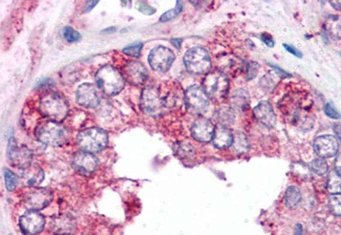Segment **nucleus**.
Listing matches in <instances>:
<instances>
[{
	"mask_svg": "<svg viewBox=\"0 0 341 235\" xmlns=\"http://www.w3.org/2000/svg\"><path fill=\"white\" fill-rule=\"evenodd\" d=\"M95 78L98 87L107 96L120 94L125 85V79L122 74L112 65H105L99 68Z\"/></svg>",
	"mask_w": 341,
	"mask_h": 235,
	"instance_id": "obj_1",
	"label": "nucleus"
},
{
	"mask_svg": "<svg viewBox=\"0 0 341 235\" xmlns=\"http://www.w3.org/2000/svg\"><path fill=\"white\" fill-rule=\"evenodd\" d=\"M36 138L50 146H60L67 140V130L60 122L48 120L40 123L35 129Z\"/></svg>",
	"mask_w": 341,
	"mask_h": 235,
	"instance_id": "obj_2",
	"label": "nucleus"
},
{
	"mask_svg": "<svg viewBox=\"0 0 341 235\" xmlns=\"http://www.w3.org/2000/svg\"><path fill=\"white\" fill-rule=\"evenodd\" d=\"M40 112L49 120L61 122L68 113V105L65 98L58 93H48L44 95L39 104Z\"/></svg>",
	"mask_w": 341,
	"mask_h": 235,
	"instance_id": "obj_3",
	"label": "nucleus"
},
{
	"mask_svg": "<svg viewBox=\"0 0 341 235\" xmlns=\"http://www.w3.org/2000/svg\"><path fill=\"white\" fill-rule=\"evenodd\" d=\"M203 87L208 97L213 101H224L229 92V80L227 76L220 70H214L207 74L203 81Z\"/></svg>",
	"mask_w": 341,
	"mask_h": 235,
	"instance_id": "obj_4",
	"label": "nucleus"
},
{
	"mask_svg": "<svg viewBox=\"0 0 341 235\" xmlns=\"http://www.w3.org/2000/svg\"><path fill=\"white\" fill-rule=\"evenodd\" d=\"M109 142L107 132L99 127H92L82 130L78 134L77 143L83 151L99 152L103 150Z\"/></svg>",
	"mask_w": 341,
	"mask_h": 235,
	"instance_id": "obj_5",
	"label": "nucleus"
},
{
	"mask_svg": "<svg viewBox=\"0 0 341 235\" xmlns=\"http://www.w3.org/2000/svg\"><path fill=\"white\" fill-rule=\"evenodd\" d=\"M141 110L148 116L157 117L164 112L168 106L167 99L162 96L156 86H148L143 89L140 101Z\"/></svg>",
	"mask_w": 341,
	"mask_h": 235,
	"instance_id": "obj_6",
	"label": "nucleus"
},
{
	"mask_svg": "<svg viewBox=\"0 0 341 235\" xmlns=\"http://www.w3.org/2000/svg\"><path fill=\"white\" fill-rule=\"evenodd\" d=\"M184 63L187 70L193 75L207 74L211 68L209 53L200 47L187 51L184 57Z\"/></svg>",
	"mask_w": 341,
	"mask_h": 235,
	"instance_id": "obj_7",
	"label": "nucleus"
},
{
	"mask_svg": "<svg viewBox=\"0 0 341 235\" xmlns=\"http://www.w3.org/2000/svg\"><path fill=\"white\" fill-rule=\"evenodd\" d=\"M6 158L10 164L18 169H26L31 166L33 160V153L30 148L22 145L19 146L14 138L10 139L7 145Z\"/></svg>",
	"mask_w": 341,
	"mask_h": 235,
	"instance_id": "obj_8",
	"label": "nucleus"
},
{
	"mask_svg": "<svg viewBox=\"0 0 341 235\" xmlns=\"http://www.w3.org/2000/svg\"><path fill=\"white\" fill-rule=\"evenodd\" d=\"M185 103L187 110L192 114H201L206 111L209 104V97L204 87L192 85L186 90Z\"/></svg>",
	"mask_w": 341,
	"mask_h": 235,
	"instance_id": "obj_9",
	"label": "nucleus"
},
{
	"mask_svg": "<svg viewBox=\"0 0 341 235\" xmlns=\"http://www.w3.org/2000/svg\"><path fill=\"white\" fill-rule=\"evenodd\" d=\"M175 59V56L172 51L165 47H158L152 50L148 56V62L150 67L159 71V73H165Z\"/></svg>",
	"mask_w": 341,
	"mask_h": 235,
	"instance_id": "obj_10",
	"label": "nucleus"
},
{
	"mask_svg": "<svg viewBox=\"0 0 341 235\" xmlns=\"http://www.w3.org/2000/svg\"><path fill=\"white\" fill-rule=\"evenodd\" d=\"M46 219L37 210H28L19 220V227L24 235H36L44 229Z\"/></svg>",
	"mask_w": 341,
	"mask_h": 235,
	"instance_id": "obj_11",
	"label": "nucleus"
},
{
	"mask_svg": "<svg viewBox=\"0 0 341 235\" xmlns=\"http://www.w3.org/2000/svg\"><path fill=\"white\" fill-rule=\"evenodd\" d=\"M53 200L52 192L47 188H35L26 192L24 203L31 210H41L48 207Z\"/></svg>",
	"mask_w": 341,
	"mask_h": 235,
	"instance_id": "obj_12",
	"label": "nucleus"
},
{
	"mask_svg": "<svg viewBox=\"0 0 341 235\" xmlns=\"http://www.w3.org/2000/svg\"><path fill=\"white\" fill-rule=\"evenodd\" d=\"M122 76L129 83L140 85L148 79V73L145 66L139 61H128L122 67Z\"/></svg>",
	"mask_w": 341,
	"mask_h": 235,
	"instance_id": "obj_13",
	"label": "nucleus"
},
{
	"mask_svg": "<svg viewBox=\"0 0 341 235\" xmlns=\"http://www.w3.org/2000/svg\"><path fill=\"white\" fill-rule=\"evenodd\" d=\"M71 165L78 174L88 176L98 168V159L91 152L78 151L71 159Z\"/></svg>",
	"mask_w": 341,
	"mask_h": 235,
	"instance_id": "obj_14",
	"label": "nucleus"
},
{
	"mask_svg": "<svg viewBox=\"0 0 341 235\" xmlns=\"http://www.w3.org/2000/svg\"><path fill=\"white\" fill-rule=\"evenodd\" d=\"M76 100L79 105L86 108H95L100 102L98 89L91 83H84L79 86L76 93Z\"/></svg>",
	"mask_w": 341,
	"mask_h": 235,
	"instance_id": "obj_15",
	"label": "nucleus"
},
{
	"mask_svg": "<svg viewBox=\"0 0 341 235\" xmlns=\"http://www.w3.org/2000/svg\"><path fill=\"white\" fill-rule=\"evenodd\" d=\"M215 128L213 123L206 118H199L196 119L191 126V134L194 140L208 143L213 139Z\"/></svg>",
	"mask_w": 341,
	"mask_h": 235,
	"instance_id": "obj_16",
	"label": "nucleus"
},
{
	"mask_svg": "<svg viewBox=\"0 0 341 235\" xmlns=\"http://www.w3.org/2000/svg\"><path fill=\"white\" fill-rule=\"evenodd\" d=\"M314 150L322 159L332 158L338 151V141L333 135H320L314 141Z\"/></svg>",
	"mask_w": 341,
	"mask_h": 235,
	"instance_id": "obj_17",
	"label": "nucleus"
},
{
	"mask_svg": "<svg viewBox=\"0 0 341 235\" xmlns=\"http://www.w3.org/2000/svg\"><path fill=\"white\" fill-rule=\"evenodd\" d=\"M253 114L255 119L266 127L273 128L276 125V116L270 102H260L253 110Z\"/></svg>",
	"mask_w": 341,
	"mask_h": 235,
	"instance_id": "obj_18",
	"label": "nucleus"
},
{
	"mask_svg": "<svg viewBox=\"0 0 341 235\" xmlns=\"http://www.w3.org/2000/svg\"><path fill=\"white\" fill-rule=\"evenodd\" d=\"M233 140H234V135H233L232 131L225 126H221V127L215 129L214 135H213V144L214 146L219 149H226L232 146Z\"/></svg>",
	"mask_w": 341,
	"mask_h": 235,
	"instance_id": "obj_19",
	"label": "nucleus"
},
{
	"mask_svg": "<svg viewBox=\"0 0 341 235\" xmlns=\"http://www.w3.org/2000/svg\"><path fill=\"white\" fill-rule=\"evenodd\" d=\"M44 178L43 170L38 166H30L26 169L22 170L21 179L26 186L35 187L42 183Z\"/></svg>",
	"mask_w": 341,
	"mask_h": 235,
	"instance_id": "obj_20",
	"label": "nucleus"
},
{
	"mask_svg": "<svg viewBox=\"0 0 341 235\" xmlns=\"http://www.w3.org/2000/svg\"><path fill=\"white\" fill-rule=\"evenodd\" d=\"M325 30L334 39H341V16H330L325 22Z\"/></svg>",
	"mask_w": 341,
	"mask_h": 235,
	"instance_id": "obj_21",
	"label": "nucleus"
},
{
	"mask_svg": "<svg viewBox=\"0 0 341 235\" xmlns=\"http://www.w3.org/2000/svg\"><path fill=\"white\" fill-rule=\"evenodd\" d=\"M249 101L250 97L244 89L235 90L231 97V104L234 108H237V110H245L249 105Z\"/></svg>",
	"mask_w": 341,
	"mask_h": 235,
	"instance_id": "obj_22",
	"label": "nucleus"
},
{
	"mask_svg": "<svg viewBox=\"0 0 341 235\" xmlns=\"http://www.w3.org/2000/svg\"><path fill=\"white\" fill-rule=\"evenodd\" d=\"M300 200H301V193L299 189L294 186L289 187L284 195L285 206L290 208V209H293V208L298 206V204L300 203Z\"/></svg>",
	"mask_w": 341,
	"mask_h": 235,
	"instance_id": "obj_23",
	"label": "nucleus"
},
{
	"mask_svg": "<svg viewBox=\"0 0 341 235\" xmlns=\"http://www.w3.org/2000/svg\"><path fill=\"white\" fill-rule=\"evenodd\" d=\"M215 118H217L218 122L222 125V126H227L231 125L233 122H234V113L231 110V108L228 107H224V108H220V110L215 114Z\"/></svg>",
	"mask_w": 341,
	"mask_h": 235,
	"instance_id": "obj_24",
	"label": "nucleus"
},
{
	"mask_svg": "<svg viewBox=\"0 0 341 235\" xmlns=\"http://www.w3.org/2000/svg\"><path fill=\"white\" fill-rule=\"evenodd\" d=\"M232 148H233V150H234L237 153L247 152L249 150V148H250L249 141H248L247 137L245 135V133L237 132L234 135V140H233Z\"/></svg>",
	"mask_w": 341,
	"mask_h": 235,
	"instance_id": "obj_25",
	"label": "nucleus"
},
{
	"mask_svg": "<svg viewBox=\"0 0 341 235\" xmlns=\"http://www.w3.org/2000/svg\"><path fill=\"white\" fill-rule=\"evenodd\" d=\"M328 191L332 194H341V176L333 171L331 173L328 178V184H327Z\"/></svg>",
	"mask_w": 341,
	"mask_h": 235,
	"instance_id": "obj_26",
	"label": "nucleus"
},
{
	"mask_svg": "<svg viewBox=\"0 0 341 235\" xmlns=\"http://www.w3.org/2000/svg\"><path fill=\"white\" fill-rule=\"evenodd\" d=\"M18 182H19V177H18L10 169L4 168V183H5V187L7 190L14 191L18 185Z\"/></svg>",
	"mask_w": 341,
	"mask_h": 235,
	"instance_id": "obj_27",
	"label": "nucleus"
},
{
	"mask_svg": "<svg viewBox=\"0 0 341 235\" xmlns=\"http://www.w3.org/2000/svg\"><path fill=\"white\" fill-rule=\"evenodd\" d=\"M311 169L316 175L324 176V175H326L328 173L329 166H328V163L324 159L318 158V159L313 160V162L311 163Z\"/></svg>",
	"mask_w": 341,
	"mask_h": 235,
	"instance_id": "obj_28",
	"label": "nucleus"
},
{
	"mask_svg": "<svg viewBox=\"0 0 341 235\" xmlns=\"http://www.w3.org/2000/svg\"><path fill=\"white\" fill-rule=\"evenodd\" d=\"M331 212L336 216H341V194H332L329 198Z\"/></svg>",
	"mask_w": 341,
	"mask_h": 235,
	"instance_id": "obj_29",
	"label": "nucleus"
},
{
	"mask_svg": "<svg viewBox=\"0 0 341 235\" xmlns=\"http://www.w3.org/2000/svg\"><path fill=\"white\" fill-rule=\"evenodd\" d=\"M176 155L181 158H190L194 155V148L190 145V144L187 143H179L175 148Z\"/></svg>",
	"mask_w": 341,
	"mask_h": 235,
	"instance_id": "obj_30",
	"label": "nucleus"
},
{
	"mask_svg": "<svg viewBox=\"0 0 341 235\" xmlns=\"http://www.w3.org/2000/svg\"><path fill=\"white\" fill-rule=\"evenodd\" d=\"M143 48V43L141 41L138 42H134L132 44L127 45L126 48L123 49V53L126 54L127 56L130 57H134V58H139L141 55V50Z\"/></svg>",
	"mask_w": 341,
	"mask_h": 235,
	"instance_id": "obj_31",
	"label": "nucleus"
},
{
	"mask_svg": "<svg viewBox=\"0 0 341 235\" xmlns=\"http://www.w3.org/2000/svg\"><path fill=\"white\" fill-rule=\"evenodd\" d=\"M182 8H183L182 3L177 1L176 2V6L173 8V10H170V11L164 13L162 16H161L160 21L161 22H167V21L172 20L173 18H175L179 13L182 12Z\"/></svg>",
	"mask_w": 341,
	"mask_h": 235,
	"instance_id": "obj_32",
	"label": "nucleus"
},
{
	"mask_svg": "<svg viewBox=\"0 0 341 235\" xmlns=\"http://www.w3.org/2000/svg\"><path fill=\"white\" fill-rule=\"evenodd\" d=\"M63 38L67 42H78L79 40H81V35H80L76 30H74L70 26H66L63 30Z\"/></svg>",
	"mask_w": 341,
	"mask_h": 235,
	"instance_id": "obj_33",
	"label": "nucleus"
},
{
	"mask_svg": "<svg viewBox=\"0 0 341 235\" xmlns=\"http://www.w3.org/2000/svg\"><path fill=\"white\" fill-rule=\"evenodd\" d=\"M246 70H247V79L251 80L256 76L257 70H258V65L254 62L248 63V64L246 65Z\"/></svg>",
	"mask_w": 341,
	"mask_h": 235,
	"instance_id": "obj_34",
	"label": "nucleus"
},
{
	"mask_svg": "<svg viewBox=\"0 0 341 235\" xmlns=\"http://www.w3.org/2000/svg\"><path fill=\"white\" fill-rule=\"evenodd\" d=\"M325 113L329 118H331V119H339L340 118V114L335 110V107H333V105L330 103L326 104Z\"/></svg>",
	"mask_w": 341,
	"mask_h": 235,
	"instance_id": "obj_35",
	"label": "nucleus"
},
{
	"mask_svg": "<svg viewBox=\"0 0 341 235\" xmlns=\"http://www.w3.org/2000/svg\"><path fill=\"white\" fill-rule=\"evenodd\" d=\"M139 11L142 12V13H144L146 15H150V14H154L155 13V10L152 8L151 6H149L147 3L145 2H142L140 5H139Z\"/></svg>",
	"mask_w": 341,
	"mask_h": 235,
	"instance_id": "obj_36",
	"label": "nucleus"
},
{
	"mask_svg": "<svg viewBox=\"0 0 341 235\" xmlns=\"http://www.w3.org/2000/svg\"><path fill=\"white\" fill-rule=\"evenodd\" d=\"M260 38H262L263 42L266 45H268L269 48H273L274 47V40H273V38L269 34H263L262 36H260Z\"/></svg>",
	"mask_w": 341,
	"mask_h": 235,
	"instance_id": "obj_37",
	"label": "nucleus"
},
{
	"mask_svg": "<svg viewBox=\"0 0 341 235\" xmlns=\"http://www.w3.org/2000/svg\"><path fill=\"white\" fill-rule=\"evenodd\" d=\"M284 48L286 51H288L289 53L293 54L294 56L298 57V58H301V57H302V54H301L297 49H295L294 47H291V45H289V44H284Z\"/></svg>",
	"mask_w": 341,
	"mask_h": 235,
	"instance_id": "obj_38",
	"label": "nucleus"
},
{
	"mask_svg": "<svg viewBox=\"0 0 341 235\" xmlns=\"http://www.w3.org/2000/svg\"><path fill=\"white\" fill-rule=\"evenodd\" d=\"M335 171L341 176V152L338 153L335 160Z\"/></svg>",
	"mask_w": 341,
	"mask_h": 235,
	"instance_id": "obj_39",
	"label": "nucleus"
},
{
	"mask_svg": "<svg viewBox=\"0 0 341 235\" xmlns=\"http://www.w3.org/2000/svg\"><path fill=\"white\" fill-rule=\"evenodd\" d=\"M334 131H335V134L337 135V138H338L339 141L341 142V123L335 124V126H334Z\"/></svg>",
	"mask_w": 341,
	"mask_h": 235,
	"instance_id": "obj_40",
	"label": "nucleus"
},
{
	"mask_svg": "<svg viewBox=\"0 0 341 235\" xmlns=\"http://www.w3.org/2000/svg\"><path fill=\"white\" fill-rule=\"evenodd\" d=\"M294 234L295 235H303V228L300 224H297L294 228Z\"/></svg>",
	"mask_w": 341,
	"mask_h": 235,
	"instance_id": "obj_41",
	"label": "nucleus"
},
{
	"mask_svg": "<svg viewBox=\"0 0 341 235\" xmlns=\"http://www.w3.org/2000/svg\"><path fill=\"white\" fill-rule=\"evenodd\" d=\"M330 4L333 6L335 10L341 12V0H336V1H331Z\"/></svg>",
	"mask_w": 341,
	"mask_h": 235,
	"instance_id": "obj_42",
	"label": "nucleus"
},
{
	"mask_svg": "<svg viewBox=\"0 0 341 235\" xmlns=\"http://www.w3.org/2000/svg\"><path fill=\"white\" fill-rule=\"evenodd\" d=\"M98 4V1H91V2H87V4H86V6L84 7L85 8V12H87V11H91L92 10V8L95 6V5H97Z\"/></svg>",
	"mask_w": 341,
	"mask_h": 235,
	"instance_id": "obj_43",
	"label": "nucleus"
},
{
	"mask_svg": "<svg viewBox=\"0 0 341 235\" xmlns=\"http://www.w3.org/2000/svg\"><path fill=\"white\" fill-rule=\"evenodd\" d=\"M171 43L174 45L177 50H179L181 49V45H182V39H172Z\"/></svg>",
	"mask_w": 341,
	"mask_h": 235,
	"instance_id": "obj_44",
	"label": "nucleus"
},
{
	"mask_svg": "<svg viewBox=\"0 0 341 235\" xmlns=\"http://www.w3.org/2000/svg\"><path fill=\"white\" fill-rule=\"evenodd\" d=\"M115 29L114 28H111V29H107V30H104L102 33H111V32H114Z\"/></svg>",
	"mask_w": 341,
	"mask_h": 235,
	"instance_id": "obj_45",
	"label": "nucleus"
},
{
	"mask_svg": "<svg viewBox=\"0 0 341 235\" xmlns=\"http://www.w3.org/2000/svg\"><path fill=\"white\" fill-rule=\"evenodd\" d=\"M59 235H71V234H67V233H64V234H59Z\"/></svg>",
	"mask_w": 341,
	"mask_h": 235,
	"instance_id": "obj_46",
	"label": "nucleus"
},
{
	"mask_svg": "<svg viewBox=\"0 0 341 235\" xmlns=\"http://www.w3.org/2000/svg\"><path fill=\"white\" fill-rule=\"evenodd\" d=\"M340 56H341V53H340Z\"/></svg>",
	"mask_w": 341,
	"mask_h": 235,
	"instance_id": "obj_47",
	"label": "nucleus"
}]
</instances>
